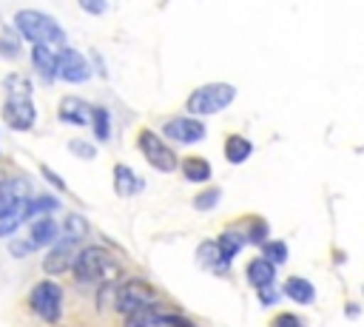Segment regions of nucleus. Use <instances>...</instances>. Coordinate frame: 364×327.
<instances>
[{
    "mask_svg": "<svg viewBox=\"0 0 364 327\" xmlns=\"http://www.w3.org/2000/svg\"><path fill=\"white\" fill-rule=\"evenodd\" d=\"M14 26H17V31H20L26 40H31L34 45H60V48H65V45H63V43H65V31H63L48 14H43V11L23 9V11L14 14Z\"/></svg>",
    "mask_w": 364,
    "mask_h": 327,
    "instance_id": "obj_1",
    "label": "nucleus"
},
{
    "mask_svg": "<svg viewBox=\"0 0 364 327\" xmlns=\"http://www.w3.org/2000/svg\"><path fill=\"white\" fill-rule=\"evenodd\" d=\"M236 97V88L230 82H210V85H202L196 88L191 97H188V111L196 114V117H208V114H216L222 108H228Z\"/></svg>",
    "mask_w": 364,
    "mask_h": 327,
    "instance_id": "obj_2",
    "label": "nucleus"
},
{
    "mask_svg": "<svg viewBox=\"0 0 364 327\" xmlns=\"http://www.w3.org/2000/svg\"><path fill=\"white\" fill-rule=\"evenodd\" d=\"M71 267H74V279L82 282V284L117 273V267H114L108 250H102V247H97V245L82 247V250L74 256V264H71Z\"/></svg>",
    "mask_w": 364,
    "mask_h": 327,
    "instance_id": "obj_3",
    "label": "nucleus"
},
{
    "mask_svg": "<svg viewBox=\"0 0 364 327\" xmlns=\"http://www.w3.org/2000/svg\"><path fill=\"white\" fill-rule=\"evenodd\" d=\"M154 299H156V290H154L148 282H142V279H131V282H125V284H119V287L114 290V304H117V310H119V313H128V316H134V313L151 307Z\"/></svg>",
    "mask_w": 364,
    "mask_h": 327,
    "instance_id": "obj_4",
    "label": "nucleus"
},
{
    "mask_svg": "<svg viewBox=\"0 0 364 327\" xmlns=\"http://www.w3.org/2000/svg\"><path fill=\"white\" fill-rule=\"evenodd\" d=\"M31 307H34V313L43 318V321H48V324H54L57 318H60V310H63V290H60V284L57 282H51V279H43V282H37L34 284V290H31Z\"/></svg>",
    "mask_w": 364,
    "mask_h": 327,
    "instance_id": "obj_5",
    "label": "nucleus"
},
{
    "mask_svg": "<svg viewBox=\"0 0 364 327\" xmlns=\"http://www.w3.org/2000/svg\"><path fill=\"white\" fill-rule=\"evenodd\" d=\"M139 151L145 154V159H148V165L151 168H156V171H162V173H171L173 168H176V154L165 145V139L159 136V134H154V131H139Z\"/></svg>",
    "mask_w": 364,
    "mask_h": 327,
    "instance_id": "obj_6",
    "label": "nucleus"
},
{
    "mask_svg": "<svg viewBox=\"0 0 364 327\" xmlns=\"http://www.w3.org/2000/svg\"><path fill=\"white\" fill-rule=\"evenodd\" d=\"M57 77L65 82H85L91 77V65L77 48L65 45L57 51Z\"/></svg>",
    "mask_w": 364,
    "mask_h": 327,
    "instance_id": "obj_7",
    "label": "nucleus"
},
{
    "mask_svg": "<svg viewBox=\"0 0 364 327\" xmlns=\"http://www.w3.org/2000/svg\"><path fill=\"white\" fill-rule=\"evenodd\" d=\"M205 122L196 117H176L165 122V136H171L179 145H191V142H202L205 139Z\"/></svg>",
    "mask_w": 364,
    "mask_h": 327,
    "instance_id": "obj_8",
    "label": "nucleus"
},
{
    "mask_svg": "<svg viewBox=\"0 0 364 327\" xmlns=\"http://www.w3.org/2000/svg\"><path fill=\"white\" fill-rule=\"evenodd\" d=\"M3 119L14 131H28L34 125V119H37V111H34V105L28 100H9L3 105Z\"/></svg>",
    "mask_w": 364,
    "mask_h": 327,
    "instance_id": "obj_9",
    "label": "nucleus"
},
{
    "mask_svg": "<svg viewBox=\"0 0 364 327\" xmlns=\"http://www.w3.org/2000/svg\"><path fill=\"white\" fill-rule=\"evenodd\" d=\"M74 245H77V242H71V239H63V242H57V245L48 250V256L43 259V270H46L48 276H60V273H63L68 264H74V262H71Z\"/></svg>",
    "mask_w": 364,
    "mask_h": 327,
    "instance_id": "obj_10",
    "label": "nucleus"
},
{
    "mask_svg": "<svg viewBox=\"0 0 364 327\" xmlns=\"http://www.w3.org/2000/svg\"><path fill=\"white\" fill-rule=\"evenodd\" d=\"M94 117V108H88L82 100H63V111H60V119L63 122H71V125H88Z\"/></svg>",
    "mask_w": 364,
    "mask_h": 327,
    "instance_id": "obj_11",
    "label": "nucleus"
},
{
    "mask_svg": "<svg viewBox=\"0 0 364 327\" xmlns=\"http://www.w3.org/2000/svg\"><path fill=\"white\" fill-rule=\"evenodd\" d=\"M273 279H276V264H270L264 256H259V259H253L250 264H247V282L253 284V287H267V284H273Z\"/></svg>",
    "mask_w": 364,
    "mask_h": 327,
    "instance_id": "obj_12",
    "label": "nucleus"
},
{
    "mask_svg": "<svg viewBox=\"0 0 364 327\" xmlns=\"http://www.w3.org/2000/svg\"><path fill=\"white\" fill-rule=\"evenodd\" d=\"M31 63H34V68L43 80H51L57 74V54L48 45H34L31 48Z\"/></svg>",
    "mask_w": 364,
    "mask_h": 327,
    "instance_id": "obj_13",
    "label": "nucleus"
},
{
    "mask_svg": "<svg viewBox=\"0 0 364 327\" xmlns=\"http://www.w3.org/2000/svg\"><path fill=\"white\" fill-rule=\"evenodd\" d=\"M114 191L119 196H131L136 191H142V179L128 168V165H117L114 168Z\"/></svg>",
    "mask_w": 364,
    "mask_h": 327,
    "instance_id": "obj_14",
    "label": "nucleus"
},
{
    "mask_svg": "<svg viewBox=\"0 0 364 327\" xmlns=\"http://www.w3.org/2000/svg\"><path fill=\"white\" fill-rule=\"evenodd\" d=\"M23 219H28V199L14 202V205L0 216V236H11Z\"/></svg>",
    "mask_w": 364,
    "mask_h": 327,
    "instance_id": "obj_15",
    "label": "nucleus"
},
{
    "mask_svg": "<svg viewBox=\"0 0 364 327\" xmlns=\"http://www.w3.org/2000/svg\"><path fill=\"white\" fill-rule=\"evenodd\" d=\"M250 154H253L250 139H245V136H239V134H230V136L225 139V159H228V162L242 165V162H245Z\"/></svg>",
    "mask_w": 364,
    "mask_h": 327,
    "instance_id": "obj_16",
    "label": "nucleus"
},
{
    "mask_svg": "<svg viewBox=\"0 0 364 327\" xmlns=\"http://www.w3.org/2000/svg\"><path fill=\"white\" fill-rule=\"evenodd\" d=\"M284 293H287V299H293L299 304H310L316 299V287L307 279H301V276H290L284 282Z\"/></svg>",
    "mask_w": 364,
    "mask_h": 327,
    "instance_id": "obj_17",
    "label": "nucleus"
},
{
    "mask_svg": "<svg viewBox=\"0 0 364 327\" xmlns=\"http://www.w3.org/2000/svg\"><path fill=\"white\" fill-rule=\"evenodd\" d=\"M20 199H28V196H26V185H23L20 179H3V182H0V216H3L14 202H20Z\"/></svg>",
    "mask_w": 364,
    "mask_h": 327,
    "instance_id": "obj_18",
    "label": "nucleus"
},
{
    "mask_svg": "<svg viewBox=\"0 0 364 327\" xmlns=\"http://www.w3.org/2000/svg\"><path fill=\"white\" fill-rule=\"evenodd\" d=\"M196 256H199V264H205L208 270H216V273H225V270H228V264H230V262H225V259H222V253H219V245H216V242H202Z\"/></svg>",
    "mask_w": 364,
    "mask_h": 327,
    "instance_id": "obj_19",
    "label": "nucleus"
},
{
    "mask_svg": "<svg viewBox=\"0 0 364 327\" xmlns=\"http://www.w3.org/2000/svg\"><path fill=\"white\" fill-rule=\"evenodd\" d=\"M182 173L188 182H208L210 179V165L205 156H185L182 159Z\"/></svg>",
    "mask_w": 364,
    "mask_h": 327,
    "instance_id": "obj_20",
    "label": "nucleus"
},
{
    "mask_svg": "<svg viewBox=\"0 0 364 327\" xmlns=\"http://www.w3.org/2000/svg\"><path fill=\"white\" fill-rule=\"evenodd\" d=\"M57 236H60V225H57L54 219H34L31 233H28V239H31L34 245H48V242H54Z\"/></svg>",
    "mask_w": 364,
    "mask_h": 327,
    "instance_id": "obj_21",
    "label": "nucleus"
},
{
    "mask_svg": "<svg viewBox=\"0 0 364 327\" xmlns=\"http://www.w3.org/2000/svg\"><path fill=\"white\" fill-rule=\"evenodd\" d=\"M245 242H247V239H245V236H239L236 230H225V233L216 239L219 253H222V259H225V262H230V259L242 250V245H245Z\"/></svg>",
    "mask_w": 364,
    "mask_h": 327,
    "instance_id": "obj_22",
    "label": "nucleus"
},
{
    "mask_svg": "<svg viewBox=\"0 0 364 327\" xmlns=\"http://www.w3.org/2000/svg\"><path fill=\"white\" fill-rule=\"evenodd\" d=\"M3 82H6L9 94H14L11 100H28V91H31V85H28V80H26L23 74H9Z\"/></svg>",
    "mask_w": 364,
    "mask_h": 327,
    "instance_id": "obj_23",
    "label": "nucleus"
},
{
    "mask_svg": "<svg viewBox=\"0 0 364 327\" xmlns=\"http://www.w3.org/2000/svg\"><path fill=\"white\" fill-rule=\"evenodd\" d=\"M63 233H65V239H71V242H77V239H82V236L88 233V222H85L82 216H77V213H71V216L65 219V225H63Z\"/></svg>",
    "mask_w": 364,
    "mask_h": 327,
    "instance_id": "obj_24",
    "label": "nucleus"
},
{
    "mask_svg": "<svg viewBox=\"0 0 364 327\" xmlns=\"http://www.w3.org/2000/svg\"><path fill=\"white\" fill-rule=\"evenodd\" d=\"M91 122H94V134L100 139H108L111 136V114H108V108H94Z\"/></svg>",
    "mask_w": 364,
    "mask_h": 327,
    "instance_id": "obj_25",
    "label": "nucleus"
},
{
    "mask_svg": "<svg viewBox=\"0 0 364 327\" xmlns=\"http://www.w3.org/2000/svg\"><path fill=\"white\" fill-rule=\"evenodd\" d=\"M262 256H264L270 264H282V262H287V245H284V242H264Z\"/></svg>",
    "mask_w": 364,
    "mask_h": 327,
    "instance_id": "obj_26",
    "label": "nucleus"
},
{
    "mask_svg": "<svg viewBox=\"0 0 364 327\" xmlns=\"http://www.w3.org/2000/svg\"><path fill=\"white\" fill-rule=\"evenodd\" d=\"M128 327H159V313H154L151 307L128 316Z\"/></svg>",
    "mask_w": 364,
    "mask_h": 327,
    "instance_id": "obj_27",
    "label": "nucleus"
},
{
    "mask_svg": "<svg viewBox=\"0 0 364 327\" xmlns=\"http://www.w3.org/2000/svg\"><path fill=\"white\" fill-rule=\"evenodd\" d=\"M219 199H222V191H219V188H208V191L196 193V199H193V208H196V210H210V208H213Z\"/></svg>",
    "mask_w": 364,
    "mask_h": 327,
    "instance_id": "obj_28",
    "label": "nucleus"
},
{
    "mask_svg": "<svg viewBox=\"0 0 364 327\" xmlns=\"http://www.w3.org/2000/svg\"><path fill=\"white\" fill-rule=\"evenodd\" d=\"M54 208H60L54 196H34V199H28V216L48 213V210H54Z\"/></svg>",
    "mask_w": 364,
    "mask_h": 327,
    "instance_id": "obj_29",
    "label": "nucleus"
},
{
    "mask_svg": "<svg viewBox=\"0 0 364 327\" xmlns=\"http://www.w3.org/2000/svg\"><path fill=\"white\" fill-rule=\"evenodd\" d=\"M0 54L3 57H17L20 54V40H17V34H11V28H6L0 34Z\"/></svg>",
    "mask_w": 364,
    "mask_h": 327,
    "instance_id": "obj_30",
    "label": "nucleus"
},
{
    "mask_svg": "<svg viewBox=\"0 0 364 327\" xmlns=\"http://www.w3.org/2000/svg\"><path fill=\"white\" fill-rule=\"evenodd\" d=\"M68 148H71V154H77V156H82V159H94V156H97V148H94L91 142H85V139H71Z\"/></svg>",
    "mask_w": 364,
    "mask_h": 327,
    "instance_id": "obj_31",
    "label": "nucleus"
},
{
    "mask_svg": "<svg viewBox=\"0 0 364 327\" xmlns=\"http://www.w3.org/2000/svg\"><path fill=\"white\" fill-rule=\"evenodd\" d=\"M264 239H267V225L256 219V222H253V230L247 233V242H256V245H262Z\"/></svg>",
    "mask_w": 364,
    "mask_h": 327,
    "instance_id": "obj_32",
    "label": "nucleus"
},
{
    "mask_svg": "<svg viewBox=\"0 0 364 327\" xmlns=\"http://www.w3.org/2000/svg\"><path fill=\"white\" fill-rule=\"evenodd\" d=\"M273 327H304V324H301L299 316H293V313H282V316L273 318Z\"/></svg>",
    "mask_w": 364,
    "mask_h": 327,
    "instance_id": "obj_33",
    "label": "nucleus"
},
{
    "mask_svg": "<svg viewBox=\"0 0 364 327\" xmlns=\"http://www.w3.org/2000/svg\"><path fill=\"white\" fill-rule=\"evenodd\" d=\"M159 327H193L185 316H159Z\"/></svg>",
    "mask_w": 364,
    "mask_h": 327,
    "instance_id": "obj_34",
    "label": "nucleus"
},
{
    "mask_svg": "<svg viewBox=\"0 0 364 327\" xmlns=\"http://www.w3.org/2000/svg\"><path fill=\"white\" fill-rule=\"evenodd\" d=\"M31 247H37L31 239H28V242H11V245H9V253H11V256H28Z\"/></svg>",
    "mask_w": 364,
    "mask_h": 327,
    "instance_id": "obj_35",
    "label": "nucleus"
},
{
    "mask_svg": "<svg viewBox=\"0 0 364 327\" xmlns=\"http://www.w3.org/2000/svg\"><path fill=\"white\" fill-rule=\"evenodd\" d=\"M259 301H262V304H276V301H279V290H276L273 284L262 287V290H259Z\"/></svg>",
    "mask_w": 364,
    "mask_h": 327,
    "instance_id": "obj_36",
    "label": "nucleus"
},
{
    "mask_svg": "<svg viewBox=\"0 0 364 327\" xmlns=\"http://www.w3.org/2000/svg\"><path fill=\"white\" fill-rule=\"evenodd\" d=\"M40 171H43V176H46V179H48V182H51L57 191H65V182H63V176H60V173H54L48 165H43Z\"/></svg>",
    "mask_w": 364,
    "mask_h": 327,
    "instance_id": "obj_37",
    "label": "nucleus"
},
{
    "mask_svg": "<svg viewBox=\"0 0 364 327\" xmlns=\"http://www.w3.org/2000/svg\"><path fill=\"white\" fill-rule=\"evenodd\" d=\"M80 6L85 9V11H91V14H102L108 6L105 3H94V0H80Z\"/></svg>",
    "mask_w": 364,
    "mask_h": 327,
    "instance_id": "obj_38",
    "label": "nucleus"
}]
</instances>
